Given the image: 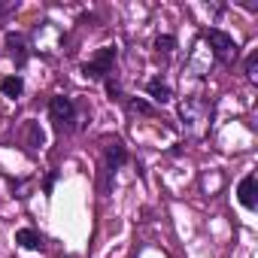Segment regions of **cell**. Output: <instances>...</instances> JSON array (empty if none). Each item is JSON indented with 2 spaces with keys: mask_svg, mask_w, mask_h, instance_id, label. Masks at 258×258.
<instances>
[{
  "mask_svg": "<svg viewBox=\"0 0 258 258\" xmlns=\"http://www.w3.org/2000/svg\"><path fill=\"white\" fill-rule=\"evenodd\" d=\"M179 115H182V124L188 127V134L201 137L204 127L210 124V103L204 97H185L179 106Z\"/></svg>",
  "mask_w": 258,
  "mask_h": 258,
  "instance_id": "obj_1",
  "label": "cell"
},
{
  "mask_svg": "<svg viewBox=\"0 0 258 258\" xmlns=\"http://www.w3.org/2000/svg\"><path fill=\"white\" fill-rule=\"evenodd\" d=\"M7 55L16 61V67H25V61H28V40L22 34H7Z\"/></svg>",
  "mask_w": 258,
  "mask_h": 258,
  "instance_id": "obj_7",
  "label": "cell"
},
{
  "mask_svg": "<svg viewBox=\"0 0 258 258\" xmlns=\"http://www.w3.org/2000/svg\"><path fill=\"white\" fill-rule=\"evenodd\" d=\"M49 115H52V121H55L58 131H73L76 106H73V100H70V97H64V94L52 97V103H49Z\"/></svg>",
  "mask_w": 258,
  "mask_h": 258,
  "instance_id": "obj_3",
  "label": "cell"
},
{
  "mask_svg": "<svg viewBox=\"0 0 258 258\" xmlns=\"http://www.w3.org/2000/svg\"><path fill=\"white\" fill-rule=\"evenodd\" d=\"M124 158H127V155H124V146H121L118 140H112L109 149H106V167H109V173H115V170L124 164Z\"/></svg>",
  "mask_w": 258,
  "mask_h": 258,
  "instance_id": "obj_8",
  "label": "cell"
},
{
  "mask_svg": "<svg viewBox=\"0 0 258 258\" xmlns=\"http://www.w3.org/2000/svg\"><path fill=\"white\" fill-rule=\"evenodd\" d=\"M149 94H152V100L167 103V100H170V85L161 82V79H152V82H149Z\"/></svg>",
  "mask_w": 258,
  "mask_h": 258,
  "instance_id": "obj_10",
  "label": "cell"
},
{
  "mask_svg": "<svg viewBox=\"0 0 258 258\" xmlns=\"http://www.w3.org/2000/svg\"><path fill=\"white\" fill-rule=\"evenodd\" d=\"M237 198H240V204H243L246 210H255V204H258V179H255L252 173L240 179V185H237Z\"/></svg>",
  "mask_w": 258,
  "mask_h": 258,
  "instance_id": "obj_6",
  "label": "cell"
},
{
  "mask_svg": "<svg viewBox=\"0 0 258 258\" xmlns=\"http://www.w3.org/2000/svg\"><path fill=\"white\" fill-rule=\"evenodd\" d=\"M10 10H13V7H10V4H0V22H4V16H7V13H10Z\"/></svg>",
  "mask_w": 258,
  "mask_h": 258,
  "instance_id": "obj_15",
  "label": "cell"
},
{
  "mask_svg": "<svg viewBox=\"0 0 258 258\" xmlns=\"http://www.w3.org/2000/svg\"><path fill=\"white\" fill-rule=\"evenodd\" d=\"M173 46H176L173 37H158V40H155V52H158V55H170Z\"/></svg>",
  "mask_w": 258,
  "mask_h": 258,
  "instance_id": "obj_12",
  "label": "cell"
},
{
  "mask_svg": "<svg viewBox=\"0 0 258 258\" xmlns=\"http://www.w3.org/2000/svg\"><path fill=\"white\" fill-rule=\"evenodd\" d=\"M255 70H258V52H252V55H249V61H246V76H249V82H255V79H258V73H255Z\"/></svg>",
  "mask_w": 258,
  "mask_h": 258,
  "instance_id": "obj_13",
  "label": "cell"
},
{
  "mask_svg": "<svg viewBox=\"0 0 258 258\" xmlns=\"http://www.w3.org/2000/svg\"><path fill=\"white\" fill-rule=\"evenodd\" d=\"M0 88H4L7 97H19L25 91V82H22V76H7L4 82H0Z\"/></svg>",
  "mask_w": 258,
  "mask_h": 258,
  "instance_id": "obj_11",
  "label": "cell"
},
{
  "mask_svg": "<svg viewBox=\"0 0 258 258\" xmlns=\"http://www.w3.org/2000/svg\"><path fill=\"white\" fill-rule=\"evenodd\" d=\"M106 91H109L112 97H118V94H121V88H118V82H112V79H106Z\"/></svg>",
  "mask_w": 258,
  "mask_h": 258,
  "instance_id": "obj_14",
  "label": "cell"
},
{
  "mask_svg": "<svg viewBox=\"0 0 258 258\" xmlns=\"http://www.w3.org/2000/svg\"><path fill=\"white\" fill-rule=\"evenodd\" d=\"M112 61H115V49H112V46H103V49H100V55L82 67V73H85V76H91V79H103L106 73H112Z\"/></svg>",
  "mask_w": 258,
  "mask_h": 258,
  "instance_id": "obj_4",
  "label": "cell"
},
{
  "mask_svg": "<svg viewBox=\"0 0 258 258\" xmlns=\"http://www.w3.org/2000/svg\"><path fill=\"white\" fill-rule=\"evenodd\" d=\"M16 243H19L22 249H43V237H40L34 228H22V231H16Z\"/></svg>",
  "mask_w": 258,
  "mask_h": 258,
  "instance_id": "obj_9",
  "label": "cell"
},
{
  "mask_svg": "<svg viewBox=\"0 0 258 258\" xmlns=\"http://www.w3.org/2000/svg\"><path fill=\"white\" fill-rule=\"evenodd\" d=\"M204 43H210V52H213V58H219L222 64H234L237 61V43H234V37H228L225 31H207L204 34Z\"/></svg>",
  "mask_w": 258,
  "mask_h": 258,
  "instance_id": "obj_2",
  "label": "cell"
},
{
  "mask_svg": "<svg viewBox=\"0 0 258 258\" xmlns=\"http://www.w3.org/2000/svg\"><path fill=\"white\" fill-rule=\"evenodd\" d=\"M210 64H213V52H210V49H207V43L201 40V43L195 46L191 58H188V70H191V73H198V76H204V73H210Z\"/></svg>",
  "mask_w": 258,
  "mask_h": 258,
  "instance_id": "obj_5",
  "label": "cell"
}]
</instances>
